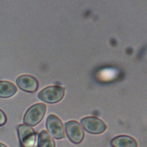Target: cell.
Wrapping results in <instances>:
<instances>
[{"label": "cell", "mask_w": 147, "mask_h": 147, "mask_svg": "<svg viewBox=\"0 0 147 147\" xmlns=\"http://www.w3.org/2000/svg\"><path fill=\"white\" fill-rule=\"evenodd\" d=\"M46 106L38 103L28 109L24 117V123L29 126H34L39 123L44 117L46 112Z\"/></svg>", "instance_id": "6da1fadb"}, {"label": "cell", "mask_w": 147, "mask_h": 147, "mask_svg": "<svg viewBox=\"0 0 147 147\" xmlns=\"http://www.w3.org/2000/svg\"><path fill=\"white\" fill-rule=\"evenodd\" d=\"M17 132L21 147H37V134L30 126L20 125L17 126Z\"/></svg>", "instance_id": "7a4b0ae2"}, {"label": "cell", "mask_w": 147, "mask_h": 147, "mask_svg": "<svg viewBox=\"0 0 147 147\" xmlns=\"http://www.w3.org/2000/svg\"><path fill=\"white\" fill-rule=\"evenodd\" d=\"M64 95V89L60 86L45 87L38 94V98L47 103H55L59 102Z\"/></svg>", "instance_id": "3957f363"}, {"label": "cell", "mask_w": 147, "mask_h": 147, "mask_svg": "<svg viewBox=\"0 0 147 147\" xmlns=\"http://www.w3.org/2000/svg\"><path fill=\"white\" fill-rule=\"evenodd\" d=\"M80 123L86 131L94 134H100L107 128L105 122L95 117H84L81 119Z\"/></svg>", "instance_id": "277c9868"}, {"label": "cell", "mask_w": 147, "mask_h": 147, "mask_svg": "<svg viewBox=\"0 0 147 147\" xmlns=\"http://www.w3.org/2000/svg\"><path fill=\"white\" fill-rule=\"evenodd\" d=\"M46 127L47 130L53 138L62 139L65 137L64 129L61 119L54 114L49 115L47 119Z\"/></svg>", "instance_id": "5b68a950"}, {"label": "cell", "mask_w": 147, "mask_h": 147, "mask_svg": "<svg viewBox=\"0 0 147 147\" xmlns=\"http://www.w3.org/2000/svg\"><path fill=\"white\" fill-rule=\"evenodd\" d=\"M65 132L69 140L73 143L82 142L84 137V131L81 125L76 121H69L65 124Z\"/></svg>", "instance_id": "8992f818"}, {"label": "cell", "mask_w": 147, "mask_h": 147, "mask_svg": "<svg viewBox=\"0 0 147 147\" xmlns=\"http://www.w3.org/2000/svg\"><path fill=\"white\" fill-rule=\"evenodd\" d=\"M16 83L22 90L28 92H35L38 87V82L33 76L24 75L19 76L16 80Z\"/></svg>", "instance_id": "52a82bcc"}, {"label": "cell", "mask_w": 147, "mask_h": 147, "mask_svg": "<svg viewBox=\"0 0 147 147\" xmlns=\"http://www.w3.org/2000/svg\"><path fill=\"white\" fill-rule=\"evenodd\" d=\"M110 144L112 147H137V142L136 140L133 137L121 135L113 138L111 141Z\"/></svg>", "instance_id": "ba28073f"}, {"label": "cell", "mask_w": 147, "mask_h": 147, "mask_svg": "<svg viewBox=\"0 0 147 147\" xmlns=\"http://www.w3.org/2000/svg\"><path fill=\"white\" fill-rule=\"evenodd\" d=\"M17 91L16 86L11 82L0 81V98H9L14 95Z\"/></svg>", "instance_id": "9c48e42d"}, {"label": "cell", "mask_w": 147, "mask_h": 147, "mask_svg": "<svg viewBox=\"0 0 147 147\" xmlns=\"http://www.w3.org/2000/svg\"><path fill=\"white\" fill-rule=\"evenodd\" d=\"M53 138L45 130H42L38 134L37 147H55Z\"/></svg>", "instance_id": "30bf717a"}, {"label": "cell", "mask_w": 147, "mask_h": 147, "mask_svg": "<svg viewBox=\"0 0 147 147\" xmlns=\"http://www.w3.org/2000/svg\"><path fill=\"white\" fill-rule=\"evenodd\" d=\"M6 117L2 110L0 109V126L3 125L6 122Z\"/></svg>", "instance_id": "8fae6325"}, {"label": "cell", "mask_w": 147, "mask_h": 147, "mask_svg": "<svg viewBox=\"0 0 147 147\" xmlns=\"http://www.w3.org/2000/svg\"><path fill=\"white\" fill-rule=\"evenodd\" d=\"M0 147H7L6 145H5V144L0 142Z\"/></svg>", "instance_id": "7c38bea8"}]
</instances>
